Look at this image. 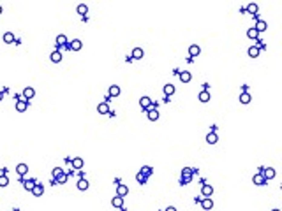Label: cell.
Here are the masks:
<instances>
[{
	"mask_svg": "<svg viewBox=\"0 0 282 211\" xmlns=\"http://www.w3.org/2000/svg\"><path fill=\"white\" fill-rule=\"evenodd\" d=\"M196 172V169H192V167H185L183 172H182V185H187V183H191L192 180V174Z\"/></svg>",
	"mask_w": 282,
	"mask_h": 211,
	"instance_id": "cell-1",
	"label": "cell"
},
{
	"mask_svg": "<svg viewBox=\"0 0 282 211\" xmlns=\"http://www.w3.org/2000/svg\"><path fill=\"white\" fill-rule=\"evenodd\" d=\"M259 174H263L264 180L268 181V180H272V178H275V169H272V167H268V169L261 167V172H259Z\"/></svg>",
	"mask_w": 282,
	"mask_h": 211,
	"instance_id": "cell-2",
	"label": "cell"
},
{
	"mask_svg": "<svg viewBox=\"0 0 282 211\" xmlns=\"http://www.w3.org/2000/svg\"><path fill=\"white\" fill-rule=\"evenodd\" d=\"M127 193H129V188H127V185L120 183V185L116 187V195H120V197H125Z\"/></svg>",
	"mask_w": 282,
	"mask_h": 211,
	"instance_id": "cell-3",
	"label": "cell"
},
{
	"mask_svg": "<svg viewBox=\"0 0 282 211\" xmlns=\"http://www.w3.org/2000/svg\"><path fill=\"white\" fill-rule=\"evenodd\" d=\"M27 107H28V102L25 101V99H20V101L16 102V111L23 113V111H27Z\"/></svg>",
	"mask_w": 282,
	"mask_h": 211,
	"instance_id": "cell-4",
	"label": "cell"
},
{
	"mask_svg": "<svg viewBox=\"0 0 282 211\" xmlns=\"http://www.w3.org/2000/svg\"><path fill=\"white\" fill-rule=\"evenodd\" d=\"M143 56H145V51L141 50V48H134V50H132L131 58H134V60H139V58H143Z\"/></svg>",
	"mask_w": 282,
	"mask_h": 211,
	"instance_id": "cell-5",
	"label": "cell"
},
{
	"mask_svg": "<svg viewBox=\"0 0 282 211\" xmlns=\"http://www.w3.org/2000/svg\"><path fill=\"white\" fill-rule=\"evenodd\" d=\"M111 204H113V208H123V197H120V195H116V197H113L111 199Z\"/></svg>",
	"mask_w": 282,
	"mask_h": 211,
	"instance_id": "cell-6",
	"label": "cell"
},
{
	"mask_svg": "<svg viewBox=\"0 0 282 211\" xmlns=\"http://www.w3.org/2000/svg\"><path fill=\"white\" fill-rule=\"evenodd\" d=\"M157 118H159V111L155 109L153 106H150V107H148V120L155 121V120H157Z\"/></svg>",
	"mask_w": 282,
	"mask_h": 211,
	"instance_id": "cell-7",
	"label": "cell"
},
{
	"mask_svg": "<svg viewBox=\"0 0 282 211\" xmlns=\"http://www.w3.org/2000/svg\"><path fill=\"white\" fill-rule=\"evenodd\" d=\"M32 192H34V195H35V197H41V195L44 193V187H42L41 183H35V185H34V188H32Z\"/></svg>",
	"mask_w": 282,
	"mask_h": 211,
	"instance_id": "cell-8",
	"label": "cell"
},
{
	"mask_svg": "<svg viewBox=\"0 0 282 211\" xmlns=\"http://www.w3.org/2000/svg\"><path fill=\"white\" fill-rule=\"evenodd\" d=\"M201 206H203V209H212V208H213V201H212L210 197H203Z\"/></svg>",
	"mask_w": 282,
	"mask_h": 211,
	"instance_id": "cell-9",
	"label": "cell"
},
{
	"mask_svg": "<svg viewBox=\"0 0 282 211\" xmlns=\"http://www.w3.org/2000/svg\"><path fill=\"white\" fill-rule=\"evenodd\" d=\"M34 95H35V90H34V88H30V86L23 90V99H25V101H28V99H34Z\"/></svg>",
	"mask_w": 282,
	"mask_h": 211,
	"instance_id": "cell-10",
	"label": "cell"
},
{
	"mask_svg": "<svg viewBox=\"0 0 282 211\" xmlns=\"http://www.w3.org/2000/svg\"><path fill=\"white\" fill-rule=\"evenodd\" d=\"M201 192H203V197H212V193H213V187L206 183V185H203V190Z\"/></svg>",
	"mask_w": 282,
	"mask_h": 211,
	"instance_id": "cell-11",
	"label": "cell"
},
{
	"mask_svg": "<svg viewBox=\"0 0 282 211\" xmlns=\"http://www.w3.org/2000/svg\"><path fill=\"white\" fill-rule=\"evenodd\" d=\"M97 111L101 113V114H110L111 111H110V106L106 104V102H101L99 106H97Z\"/></svg>",
	"mask_w": 282,
	"mask_h": 211,
	"instance_id": "cell-12",
	"label": "cell"
},
{
	"mask_svg": "<svg viewBox=\"0 0 282 211\" xmlns=\"http://www.w3.org/2000/svg\"><path fill=\"white\" fill-rule=\"evenodd\" d=\"M81 40L80 39H74V40H70V44H69V50H72V51H80L81 50Z\"/></svg>",
	"mask_w": 282,
	"mask_h": 211,
	"instance_id": "cell-13",
	"label": "cell"
},
{
	"mask_svg": "<svg viewBox=\"0 0 282 211\" xmlns=\"http://www.w3.org/2000/svg\"><path fill=\"white\" fill-rule=\"evenodd\" d=\"M70 165H72L74 169H81V167L85 165V162H83V158H80V157H76V158H72V162H70Z\"/></svg>",
	"mask_w": 282,
	"mask_h": 211,
	"instance_id": "cell-14",
	"label": "cell"
},
{
	"mask_svg": "<svg viewBox=\"0 0 282 211\" xmlns=\"http://www.w3.org/2000/svg\"><path fill=\"white\" fill-rule=\"evenodd\" d=\"M139 106L143 107V109H148V107L152 106V99H150V97H141Z\"/></svg>",
	"mask_w": 282,
	"mask_h": 211,
	"instance_id": "cell-15",
	"label": "cell"
},
{
	"mask_svg": "<svg viewBox=\"0 0 282 211\" xmlns=\"http://www.w3.org/2000/svg\"><path fill=\"white\" fill-rule=\"evenodd\" d=\"M199 53H201V48H199L198 44H192L191 48H189V55H191V56H198Z\"/></svg>",
	"mask_w": 282,
	"mask_h": 211,
	"instance_id": "cell-16",
	"label": "cell"
},
{
	"mask_svg": "<svg viewBox=\"0 0 282 211\" xmlns=\"http://www.w3.org/2000/svg\"><path fill=\"white\" fill-rule=\"evenodd\" d=\"M27 171H28V165H27V164H18L16 172H18L20 176H25V174H27Z\"/></svg>",
	"mask_w": 282,
	"mask_h": 211,
	"instance_id": "cell-17",
	"label": "cell"
},
{
	"mask_svg": "<svg viewBox=\"0 0 282 211\" xmlns=\"http://www.w3.org/2000/svg\"><path fill=\"white\" fill-rule=\"evenodd\" d=\"M266 27H268V25H266V21L259 20L257 23H256V27H254V28H256V32L259 34V32H264V30H266Z\"/></svg>",
	"mask_w": 282,
	"mask_h": 211,
	"instance_id": "cell-18",
	"label": "cell"
},
{
	"mask_svg": "<svg viewBox=\"0 0 282 211\" xmlns=\"http://www.w3.org/2000/svg\"><path fill=\"white\" fill-rule=\"evenodd\" d=\"M118 95H120V88H118L116 85L110 86V95H108V97H111V99H113V97H118Z\"/></svg>",
	"mask_w": 282,
	"mask_h": 211,
	"instance_id": "cell-19",
	"label": "cell"
},
{
	"mask_svg": "<svg viewBox=\"0 0 282 211\" xmlns=\"http://www.w3.org/2000/svg\"><path fill=\"white\" fill-rule=\"evenodd\" d=\"M217 141H219V137H217V134H215V132H210V134L206 136V142H208V144H215Z\"/></svg>",
	"mask_w": 282,
	"mask_h": 211,
	"instance_id": "cell-20",
	"label": "cell"
},
{
	"mask_svg": "<svg viewBox=\"0 0 282 211\" xmlns=\"http://www.w3.org/2000/svg\"><path fill=\"white\" fill-rule=\"evenodd\" d=\"M252 181H254L256 185H264V183H266V180H264V176H263V174H254Z\"/></svg>",
	"mask_w": 282,
	"mask_h": 211,
	"instance_id": "cell-21",
	"label": "cell"
},
{
	"mask_svg": "<svg viewBox=\"0 0 282 211\" xmlns=\"http://www.w3.org/2000/svg\"><path fill=\"white\" fill-rule=\"evenodd\" d=\"M50 58H51V62H53V63H58V62L62 60V53H60V51H53Z\"/></svg>",
	"mask_w": 282,
	"mask_h": 211,
	"instance_id": "cell-22",
	"label": "cell"
},
{
	"mask_svg": "<svg viewBox=\"0 0 282 211\" xmlns=\"http://www.w3.org/2000/svg\"><path fill=\"white\" fill-rule=\"evenodd\" d=\"M4 42H5V44H12V42H14V34L5 32V34H4Z\"/></svg>",
	"mask_w": 282,
	"mask_h": 211,
	"instance_id": "cell-23",
	"label": "cell"
},
{
	"mask_svg": "<svg viewBox=\"0 0 282 211\" xmlns=\"http://www.w3.org/2000/svg\"><path fill=\"white\" fill-rule=\"evenodd\" d=\"M180 81L182 83H189L191 81V72H187V70L180 72Z\"/></svg>",
	"mask_w": 282,
	"mask_h": 211,
	"instance_id": "cell-24",
	"label": "cell"
},
{
	"mask_svg": "<svg viewBox=\"0 0 282 211\" xmlns=\"http://www.w3.org/2000/svg\"><path fill=\"white\" fill-rule=\"evenodd\" d=\"M199 101H201V102H208V101H210V91L203 90L201 93H199Z\"/></svg>",
	"mask_w": 282,
	"mask_h": 211,
	"instance_id": "cell-25",
	"label": "cell"
},
{
	"mask_svg": "<svg viewBox=\"0 0 282 211\" xmlns=\"http://www.w3.org/2000/svg\"><path fill=\"white\" fill-rule=\"evenodd\" d=\"M240 102H242V104H249V102H251V95H249L247 91L240 93Z\"/></svg>",
	"mask_w": 282,
	"mask_h": 211,
	"instance_id": "cell-26",
	"label": "cell"
},
{
	"mask_svg": "<svg viewBox=\"0 0 282 211\" xmlns=\"http://www.w3.org/2000/svg\"><path fill=\"white\" fill-rule=\"evenodd\" d=\"M249 56H251V58H256V56H259V50H257L256 46H251V48H249Z\"/></svg>",
	"mask_w": 282,
	"mask_h": 211,
	"instance_id": "cell-27",
	"label": "cell"
},
{
	"mask_svg": "<svg viewBox=\"0 0 282 211\" xmlns=\"http://www.w3.org/2000/svg\"><path fill=\"white\" fill-rule=\"evenodd\" d=\"M164 93H166L168 97H171L173 93H175V86H173V85H166V86H164Z\"/></svg>",
	"mask_w": 282,
	"mask_h": 211,
	"instance_id": "cell-28",
	"label": "cell"
},
{
	"mask_svg": "<svg viewBox=\"0 0 282 211\" xmlns=\"http://www.w3.org/2000/svg\"><path fill=\"white\" fill-rule=\"evenodd\" d=\"M78 14H81V16H85V14H87V12H88V7H87V5H85V4H80V5H78Z\"/></svg>",
	"mask_w": 282,
	"mask_h": 211,
	"instance_id": "cell-29",
	"label": "cell"
},
{
	"mask_svg": "<svg viewBox=\"0 0 282 211\" xmlns=\"http://www.w3.org/2000/svg\"><path fill=\"white\" fill-rule=\"evenodd\" d=\"M78 188H80V190H87V188H88V181L87 180H80L78 181Z\"/></svg>",
	"mask_w": 282,
	"mask_h": 211,
	"instance_id": "cell-30",
	"label": "cell"
},
{
	"mask_svg": "<svg viewBox=\"0 0 282 211\" xmlns=\"http://www.w3.org/2000/svg\"><path fill=\"white\" fill-rule=\"evenodd\" d=\"M57 44H58V46H65V44H67V37H65V35H58V37H57Z\"/></svg>",
	"mask_w": 282,
	"mask_h": 211,
	"instance_id": "cell-31",
	"label": "cell"
},
{
	"mask_svg": "<svg viewBox=\"0 0 282 211\" xmlns=\"http://www.w3.org/2000/svg\"><path fill=\"white\" fill-rule=\"evenodd\" d=\"M257 9H259V7H257L256 4H249V5H247V9H245V11H249L251 14H256V12H257Z\"/></svg>",
	"mask_w": 282,
	"mask_h": 211,
	"instance_id": "cell-32",
	"label": "cell"
},
{
	"mask_svg": "<svg viewBox=\"0 0 282 211\" xmlns=\"http://www.w3.org/2000/svg\"><path fill=\"white\" fill-rule=\"evenodd\" d=\"M247 35H249L251 39H257V35H259V34L256 32V28H249V32H247Z\"/></svg>",
	"mask_w": 282,
	"mask_h": 211,
	"instance_id": "cell-33",
	"label": "cell"
},
{
	"mask_svg": "<svg viewBox=\"0 0 282 211\" xmlns=\"http://www.w3.org/2000/svg\"><path fill=\"white\" fill-rule=\"evenodd\" d=\"M141 174H143V176H150L152 174V167L150 165H145V167L141 169Z\"/></svg>",
	"mask_w": 282,
	"mask_h": 211,
	"instance_id": "cell-34",
	"label": "cell"
},
{
	"mask_svg": "<svg viewBox=\"0 0 282 211\" xmlns=\"http://www.w3.org/2000/svg\"><path fill=\"white\" fill-rule=\"evenodd\" d=\"M7 185H9V180H7V176L0 174V187H7Z\"/></svg>",
	"mask_w": 282,
	"mask_h": 211,
	"instance_id": "cell-35",
	"label": "cell"
},
{
	"mask_svg": "<svg viewBox=\"0 0 282 211\" xmlns=\"http://www.w3.org/2000/svg\"><path fill=\"white\" fill-rule=\"evenodd\" d=\"M136 180H138V183H141V185H143V183L146 181V176H143L141 172H138V174H136Z\"/></svg>",
	"mask_w": 282,
	"mask_h": 211,
	"instance_id": "cell-36",
	"label": "cell"
},
{
	"mask_svg": "<svg viewBox=\"0 0 282 211\" xmlns=\"http://www.w3.org/2000/svg\"><path fill=\"white\" fill-rule=\"evenodd\" d=\"M34 185H35L34 181H25V183H23V187H25V190H32V188H34Z\"/></svg>",
	"mask_w": 282,
	"mask_h": 211,
	"instance_id": "cell-37",
	"label": "cell"
},
{
	"mask_svg": "<svg viewBox=\"0 0 282 211\" xmlns=\"http://www.w3.org/2000/svg\"><path fill=\"white\" fill-rule=\"evenodd\" d=\"M65 181H67V174H64V172H62L60 176H58V178H57V183H65Z\"/></svg>",
	"mask_w": 282,
	"mask_h": 211,
	"instance_id": "cell-38",
	"label": "cell"
},
{
	"mask_svg": "<svg viewBox=\"0 0 282 211\" xmlns=\"http://www.w3.org/2000/svg\"><path fill=\"white\" fill-rule=\"evenodd\" d=\"M51 174H53V178H58V176L62 174V169H60V167H57V169H53V172H51Z\"/></svg>",
	"mask_w": 282,
	"mask_h": 211,
	"instance_id": "cell-39",
	"label": "cell"
},
{
	"mask_svg": "<svg viewBox=\"0 0 282 211\" xmlns=\"http://www.w3.org/2000/svg\"><path fill=\"white\" fill-rule=\"evenodd\" d=\"M166 211H176V208H173V206H169V208H168Z\"/></svg>",
	"mask_w": 282,
	"mask_h": 211,
	"instance_id": "cell-40",
	"label": "cell"
},
{
	"mask_svg": "<svg viewBox=\"0 0 282 211\" xmlns=\"http://www.w3.org/2000/svg\"><path fill=\"white\" fill-rule=\"evenodd\" d=\"M2 99H4V93H2V91H0V101H2Z\"/></svg>",
	"mask_w": 282,
	"mask_h": 211,
	"instance_id": "cell-41",
	"label": "cell"
},
{
	"mask_svg": "<svg viewBox=\"0 0 282 211\" xmlns=\"http://www.w3.org/2000/svg\"><path fill=\"white\" fill-rule=\"evenodd\" d=\"M2 11H4V9H2V5H0V14H2Z\"/></svg>",
	"mask_w": 282,
	"mask_h": 211,
	"instance_id": "cell-42",
	"label": "cell"
},
{
	"mask_svg": "<svg viewBox=\"0 0 282 211\" xmlns=\"http://www.w3.org/2000/svg\"><path fill=\"white\" fill-rule=\"evenodd\" d=\"M273 211H280V209H273Z\"/></svg>",
	"mask_w": 282,
	"mask_h": 211,
	"instance_id": "cell-43",
	"label": "cell"
}]
</instances>
